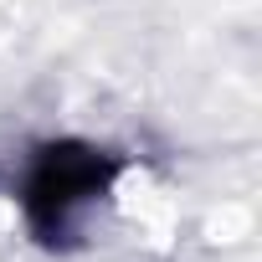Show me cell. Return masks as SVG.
<instances>
[{"label":"cell","mask_w":262,"mask_h":262,"mask_svg":"<svg viewBox=\"0 0 262 262\" xmlns=\"http://www.w3.org/2000/svg\"><path fill=\"white\" fill-rule=\"evenodd\" d=\"M118 175V160L93 149V144H47L26 175V190H21V211H26V226L41 236V242H62L72 236L77 216L108 195Z\"/></svg>","instance_id":"obj_1"}]
</instances>
